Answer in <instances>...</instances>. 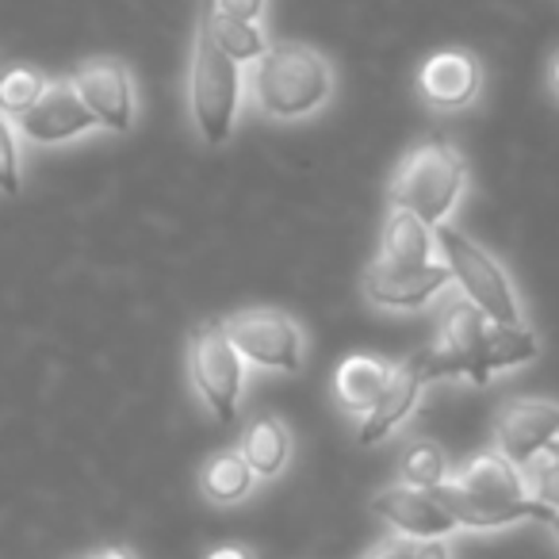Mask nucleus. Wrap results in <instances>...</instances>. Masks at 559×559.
Here are the masks:
<instances>
[{
	"instance_id": "f03ea898",
	"label": "nucleus",
	"mask_w": 559,
	"mask_h": 559,
	"mask_svg": "<svg viewBox=\"0 0 559 559\" xmlns=\"http://www.w3.org/2000/svg\"><path fill=\"white\" fill-rule=\"evenodd\" d=\"M249 93L269 119H304L334 96V70L307 43H269L249 73Z\"/></svg>"
},
{
	"instance_id": "0eeeda50",
	"label": "nucleus",
	"mask_w": 559,
	"mask_h": 559,
	"mask_svg": "<svg viewBox=\"0 0 559 559\" xmlns=\"http://www.w3.org/2000/svg\"><path fill=\"white\" fill-rule=\"evenodd\" d=\"M223 326L246 365L272 368V372H299L304 368V330L292 314L272 311V307H249V311H234Z\"/></svg>"
},
{
	"instance_id": "9d476101",
	"label": "nucleus",
	"mask_w": 559,
	"mask_h": 559,
	"mask_svg": "<svg viewBox=\"0 0 559 559\" xmlns=\"http://www.w3.org/2000/svg\"><path fill=\"white\" fill-rule=\"evenodd\" d=\"M20 134L27 142H39V146H62L73 142L81 134H88L96 127L93 111L85 108V100L78 96L70 78H55L47 81L43 96L16 119Z\"/></svg>"
},
{
	"instance_id": "423d86ee",
	"label": "nucleus",
	"mask_w": 559,
	"mask_h": 559,
	"mask_svg": "<svg viewBox=\"0 0 559 559\" xmlns=\"http://www.w3.org/2000/svg\"><path fill=\"white\" fill-rule=\"evenodd\" d=\"M188 376L215 421L230 426L238 418L241 388H246V360L234 349L223 322L207 319L188 334Z\"/></svg>"
},
{
	"instance_id": "a878e982",
	"label": "nucleus",
	"mask_w": 559,
	"mask_h": 559,
	"mask_svg": "<svg viewBox=\"0 0 559 559\" xmlns=\"http://www.w3.org/2000/svg\"><path fill=\"white\" fill-rule=\"evenodd\" d=\"M211 9H215L218 16L246 20V24H261L264 0H211Z\"/></svg>"
},
{
	"instance_id": "c85d7f7f",
	"label": "nucleus",
	"mask_w": 559,
	"mask_h": 559,
	"mask_svg": "<svg viewBox=\"0 0 559 559\" xmlns=\"http://www.w3.org/2000/svg\"><path fill=\"white\" fill-rule=\"evenodd\" d=\"M207 559H253V551L241 548V544H218L207 551Z\"/></svg>"
},
{
	"instance_id": "c756f323",
	"label": "nucleus",
	"mask_w": 559,
	"mask_h": 559,
	"mask_svg": "<svg viewBox=\"0 0 559 559\" xmlns=\"http://www.w3.org/2000/svg\"><path fill=\"white\" fill-rule=\"evenodd\" d=\"M93 559H134V551L131 548H100Z\"/></svg>"
},
{
	"instance_id": "4468645a",
	"label": "nucleus",
	"mask_w": 559,
	"mask_h": 559,
	"mask_svg": "<svg viewBox=\"0 0 559 559\" xmlns=\"http://www.w3.org/2000/svg\"><path fill=\"white\" fill-rule=\"evenodd\" d=\"M483 88V66L467 50H437L421 62L418 93L433 111H464Z\"/></svg>"
},
{
	"instance_id": "20e7f679",
	"label": "nucleus",
	"mask_w": 559,
	"mask_h": 559,
	"mask_svg": "<svg viewBox=\"0 0 559 559\" xmlns=\"http://www.w3.org/2000/svg\"><path fill=\"white\" fill-rule=\"evenodd\" d=\"M437 253H441L449 276L460 284V296L472 307H479L490 322L502 326H525V307L513 288L510 272L487 253L475 238H467L464 230H456L452 223L433 226Z\"/></svg>"
},
{
	"instance_id": "cd10ccee",
	"label": "nucleus",
	"mask_w": 559,
	"mask_h": 559,
	"mask_svg": "<svg viewBox=\"0 0 559 559\" xmlns=\"http://www.w3.org/2000/svg\"><path fill=\"white\" fill-rule=\"evenodd\" d=\"M411 559H452V548L449 540H418Z\"/></svg>"
},
{
	"instance_id": "bb28decb",
	"label": "nucleus",
	"mask_w": 559,
	"mask_h": 559,
	"mask_svg": "<svg viewBox=\"0 0 559 559\" xmlns=\"http://www.w3.org/2000/svg\"><path fill=\"white\" fill-rule=\"evenodd\" d=\"M414 544H418V540H406V536L391 533V536H383L380 544H372L365 559H411L414 556Z\"/></svg>"
},
{
	"instance_id": "a211bd4d",
	"label": "nucleus",
	"mask_w": 559,
	"mask_h": 559,
	"mask_svg": "<svg viewBox=\"0 0 559 559\" xmlns=\"http://www.w3.org/2000/svg\"><path fill=\"white\" fill-rule=\"evenodd\" d=\"M238 452L246 456V464L253 467L257 479H272V475L284 472V464H288V456H292L288 426L272 411L253 414V418L246 421V429H241Z\"/></svg>"
},
{
	"instance_id": "6ab92c4d",
	"label": "nucleus",
	"mask_w": 559,
	"mask_h": 559,
	"mask_svg": "<svg viewBox=\"0 0 559 559\" xmlns=\"http://www.w3.org/2000/svg\"><path fill=\"white\" fill-rule=\"evenodd\" d=\"M380 257H383V261H395V264H411V269H421V264L441 261V257H437L433 226L421 223V218L411 215V211L391 207L388 223H383Z\"/></svg>"
},
{
	"instance_id": "ddd939ff",
	"label": "nucleus",
	"mask_w": 559,
	"mask_h": 559,
	"mask_svg": "<svg viewBox=\"0 0 559 559\" xmlns=\"http://www.w3.org/2000/svg\"><path fill=\"white\" fill-rule=\"evenodd\" d=\"M372 513L380 521H388L391 533L406 536V540H444V536H452L460 528L456 518L437 498V490L406 487V483L380 490L372 498Z\"/></svg>"
},
{
	"instance_id": "1a4fd4ad",
	"label": "nucleus",
	"mask_w": 559,
	"mask_h": 559,
	"mask_svg": "<svg viewBox=\"0 0 559 559\" xmlns=\"http://www.w3.org/2000/svg\"><path fill=\"white\" fill-rule=\"evenodd\" d=\"M73 88L93 111L96 127L123 134L134 127V78L119 58H88L73 73Z\"/></svg>"
},
{
	"instance_id": "39448f33",
	"label": "nucleus",
	"mask_w": 559,
	"mask_h": 559,
	"mask_svg": "<svg viewBox=\"0 0 559 559\" xmlns=\"http://www.w3.org/2000/svg\"><path fill=\"white\" fill-rule=\"evenodd\" d=\"M188 108H192L195 131L207 146H223L234 134V119L241 108V70L238 62L215 47L207 20L200 16L192 39V70H188Z\"/></svg>"
},
{
	"instance_id": "4be33fe9",
	"label": "nucleus",
	"mask_w": 559,
	"mask_h": 559,
	"mask_svg": "<svg viewBox=\"0 0 559 559\" xmlns=\"http://www.w3.org/2000/svg\"><path fill=\"white\" fill-rule=\"evenodd\" d=\"M449 479V456L437 449L433 441H414L411 449L403 452V464H399V483L406 487H421L433 490Z\"/></svg>"
},
{
	"instance_id": "5701e85b",
	"label": "nucleus",
	"mask_w": 559,
	"mask_h": 559,
	"mask_svg": "<svg viewBox=\"0 0 559 559\" xmlns=\"http://www.w3.org/2000/svg\"><path fill=\"white\" fill-rule=\"evenodd\" d=\"M47 88V78L32 66H4L0 70V111L9 119H20Z\"/></svg>"
},
{
	"instance_id": "7ed1b4c3",
	"label": "nucleus",
	"mask_w": 559,
	"mask_h": 559,
	"mask_svg": "<svg viewBox=\"0 0 559 559\" xmlns=\"http://www.w3.org/2000/svg\"><path fill=\"white\" fill-rule=\"evenodd\" d=\"M464 188H467L464 154H460L449 139L433 134V139L418 142V146L399 162L395 177H391V188H388V200H391V207L411 211L421 223L441 226V223H449V215L456 211Z\"/></svg>"
},
{
	"instance_id": "f8f14e48",
	"label": "nucleus",
	"mask_w": 559,
	"mask_h": 559,
	"mask_svg": "<svg viewBox=\"0 0 559 559\" xmlns=\"http://www.w3.org/2000/svg\"><path fill=\"white\" fill-rule=\"evenodd\" d=\"M449 280L452 276H449V269H444V261L411 269V264H395V261L376 257L365 269L360 284H365L368 304L388 307V311H418V307H426L433 296H441Z\"/></svg>"
},
{
	"instance_id": "f257e3e1",
	"label": "nucleus",
	"mask_w": 559,
	"mask_h": 559,
	"mask_svg": "<svg viewBox=\"0 0 559 559\" xmlns=\"http://www.w3.org/2000/svg\"><path fill=\"white\" fill-rule=\"evenodd\" d=\"M444 510L456 518L460 528H502L513 521H548L551 510H544L533 498L525 479V467H518L498 449H487L472 456L456 475L433 487Z\"/></svg>"
},
{
	"instance_id": "9b49d317",
	"label": "nucleus",
	"mask_w": 559,
	"mask_h": 559,
	"mask_svg": "<svg viewBox=\"0 0 559 559\" xmlns=\"http://www.w3.org/2000/svg\"><path fill=\"white\" fill-rule=\"evenodd\" d=\"M487 322L490 319L479 307H472L467 299H456L444 311L437 342L418 353L421 368H426V380H437V376H475V360H479Z\"/></svg>"
},
{
	"instance_id": "6e6552de",
	"label": "nucleus",
	"mask_w": 559,
	"mask_h": 559,
	"mask_svg": "<svg viewBox=\"0 0 559 559\" xmlns=\"http://www.w3.org/2000/svg\"><path fill=\"white\" fill-rule=\"evenodd\" d=\"M498 452L518 467H528L544 452H559V403L548 399H510L495 414Z\"/></svg>"
},
{
	"instance_id": "b1692460",
	"label": "nucleus",
	"mask_w": 559,
	"mask_h": 559,
	"mask_svg": "<svg viewBox=\"0 0 559 559\" xmlns=\"http://www.w3.org/2000/svg\"><path fill=\"white\" fill-rule=\"evenodd\" d=\"M24 185V162H20V139H16V119L0 111V192L16 195Z\"/></svg>"
},
{
	"instance_id": "7c9ffc66",
	"label": "nucleus",
	"mask_w": 559,
	"mask_h": 559,
	"mask_svg": "<svg viewBox=\"0 0 559 559\" xmlns=\"http://www.w3.org/2000/svg\"><path fill=\"white\" fill-rule=\"evenodd\" d=\"M548 85H551V93L559 96V55L551 58V70H548Z\"/></svg>"
},
{
	"instance_id": "f3484780",
	"label": "nucleus",
	"mask_w": 559,
	"mask_h": 559,
	"mask_svg": "<svg viewBox=\"0 0 559 559\" xmlns=\"http://www.w3.org/2000/svg\"><path fill=\"white\" fill-rule=\"evenodd\" d=\"M536 357H540V342H536V334L528 326H502V322H487L472 383H479L483 388L495 372H502V368H518V365H533Z\"/></svg>"
},
{
	"instance_id": "dca6fc26",
	"label": "nucleus",
	"mask_w": 559,
	"mask_h": 559,
	"mask_svg": "<svg viewBox=\"0 0 559 559\" xmlns=\"http://www.w3.org/2000/svg\"><path fill=\"white\" fill-rule=\"evenodd\" d=\"M391 368L395 365H388V360H380V357H368V353L345 357L334 372V395H337V403H342V411L365 418V414L380 403L383 388H388V380H391Z\"/></svg>"
},
{
	"instance_id": "2eb2a0df",
	"label": "nucleus",
	"mask_w": 559,
	"mask_h": 559,
	"mask_svg": "<svg viewBox=\"0 0 559 559\" xmlns=\"http://www.w3.org/2000/svg\"><path fill=\"white\" fill-rule=\"evenodd\" d=\"M421 388H426V368H421V357L414 353V357H406L403 365L391 368V380H388V388H383L380 403H376L372 411L365 414V421H360V444L383 441L391 429L403 426V421L414 414V406H418Z\"/></svg>"
},
{
	"instance_id": "2f4dec72",
	"label": "nucleus",
	"mask_w": 559,
	"mask_h": 559,
	"mask_svg": "<svg viewBox=\"0 0 559 559\" xmlns=\"http://www.w3.org/2000/svg\"><path fill=\"white\" fill-rule=\"evenodd\" d=\"M544 525H548V528H551V536H556V540H559V510H551Z\"/></svg>"
},
{
	"instance_id": "aec40b11",
	"label": "nucleus",
	"mask_w": 559,
	"mask_h": 559,
	"mask_svg": "<svg viewBox=\"0 0 559 559\" xmlns=\"http://www.w3.org/2000/svg\"><path fill=\"white\" fill-rule=\"evenodd\" d=\"M253 483H257L253 467L246 464V456L238 449H218L215 456H207V464L200 472L203 495L218 506H234L246 495H253Z\"/></svg>"
},
{
	"instance_id": "412c9836",
	"label": "nucleus",
	"mask_w": 559,
	"mask_h": 559,
	"mask_svg": "<svg viewBox=\"0 0 559 559\" xmlns=\"http://www.w3.org/2000/svg\"><path fill=\"white\" fill-rule=\"evenodd\" d=\"M200 16L207 20L211 39H215V47L223 50L230 62H257V58L269 50V35L261 32V24H246V20L218 16V12L211 9V0L203 4Z\"/></svg>"
},
{
	"instance_id": "393cba45",
	"label": "nucleus",
	"mask_w": 559,
	"mask_h": 559,
	"mask_svg": "<svg viewBox=\"0 0 559 559\" xmlns=\"http://www.w3.org/2000/svg\"><path fill=\"white\" fill-rule=\"evenodd\" d=\"M525 479L533 498L544 510H559V452H544L525 467Z\"/></svg>"
}]
</instances>
